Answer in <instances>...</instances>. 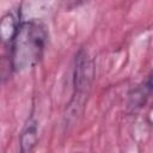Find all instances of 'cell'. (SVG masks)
<instances>
[{
    "label": "cell",
    "instance_id": "277c9868",
    "mask_svg": "<svg viewBox=\"0 0 153 153\" xmlns=\"http://www.w3.org/2000/svg\"><path fill=\"white\" fill-rule=\"evenodd\" d=\"M19 24L20 20H18L13 13H7L2 17L0 23V35L4 43H10V44L12 43Z\"/></svg>",
    "mask_w": 153,
    "mask_h": 153
},
{
    "label": "cell",
    "instance_id": "7a4b0ae2",
    "mask_svg": "<svg viewBox=\"0 0 153 153\" xmlns=\"http://www.w3.org/2000/svg\"><path fill=\"white\" fill-rule=\"evenodd\" d=\"M93 76V67L85 50H79L75 57L74 68V90L76 97V104L81 102V98L87 94Z\"/></svg>",
    "mask_w": 153,
    "mask_h": 153
},
{
    "label": "cell",
    "instance_id": "3957f363",
    "mask_svg": "<svg viewBox=\"0 0 153 153\" xmlns=\"http://www.w3.org/2000/svg\"><path fill=\"white\" fill-rule=\"evenodd\" d=\"M38 141L37 122L32 118L25 124L19 137V153H32Z\"/></svg>",
    "mask_w": 153,
    "mask_h": 153
},
{
    "label": "cell",
    "instance_id": "6da1fadb",
    "mask_svg": "<svg viewBox=\"0 0 153 153\" xmlns=\"http://www.w3.org/2000/svg\"><path fill=\"white\" fill-rule=\"evenodd\" d=\"M48 33L45 26L37 20L20 22L11 43L10 62L13 72L33 68L42 59Z\"/></svg>",
    "mask_w": 153,
    "mask_h": 153
}]
</instances>
